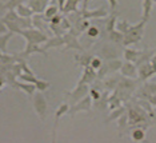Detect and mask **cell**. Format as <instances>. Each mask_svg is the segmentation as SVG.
I'll return each instance as SVG.
<instances>
[{
    "instance_id": "21",
    "label": "cell",
    "mask_w": 156,
    "mask_h": 143,
    "mask_svg": "<svg viewBox=\"0 0 156 143\" xmlns=\"http://www.w3.org/2000/svg\"><path fill=\"white\" fill-rule=\"evenodd\" d=\"M140 53H141V51L127 48L126 51H124V58H126V60H128V62H136L137 58L140 56Z\"/></svg>"
},
{
    "instance_id": "16",
    "label": "cell",
    "mask_w": 156,
    "mask_h": 143,
    "mask_svg": "<svg viewBox=\"0 0 156 143\" xmlns=\"http://www.w3.org/2000/svg\"><path fill=\"white\" fill-rule=\"evenodd\" d=\"M80 2H81V0H66V3H64V8H63V12H64V13L76 12Z\"/></svg>"
},
{
    "instance_id": "26",
    "label": "cell",
    "mask_w": 156,
    "mask_h": 143,
    "mask_svg": "<svg viewBox=\"0 0 156 143\" xmlns=\"http://www.w3.org/2000/svg\"><path fill=\"white\" fill-rule=\"evenodd\" d=\"M116 19H118V17H116V15H111L107 19V23H105V28H107V31L108 32H111V31H113L115 30V24H116Z\"/></svg>"
},
{
    "instance_id": "8",
    "label": "cell",
    "mask_w": 156,
    "mask_h": 143,
    "mask_svg": "<svg viewBox=\"0 0 156 143\" xmlns=\"http://www.w3.org/2000/svg\"><path fill=\"white\" fill-rule=\"evenodd\" d=\"M80 15L83 19H91V17H105L108 15V12L104 8H98L95 11H87L86 8L80 11Z\"/></svg>"
},
{
    "instance_id": "18",
    "label": "cell",
    "mask_w": 156,
    "mask_h": 143,
    "mask_svg": "<svg viewBox=\"0 0 156 143\" xmlns=\"http://www.w3.org/2000/svg\"><path fill=\"white\" fill-rule=\"evenodd\" d=\"M131 138H132V141L135 142H141L145 139V131L143 127H136L132 130V133H131Z\"/></svg>"
},
{
    "instance_id": "42",
    "label": "cell",
    "mask_w": 156,
    "mask_h": 143,
    "mask_svg": "<svg viewBox=\"0 0 156 143\" xmlns=\"http://www.w3.org/2000/svg\"><path fill=\"white\" fill-rule=\"evenodd\" d=\"M5 83H7V82H5V78H4V76H3V75H2V74H0V91H2L3 86H4Z\"/></svg>"
},
{
    "instance_id": "41",
    "label": "cell",
    "mask_w": 156,
    "mask_h": 143,
    "mask_svg": "<svg viewBox=\"0 0 156 143\" xmlns=\"http://www.w3.org/2000/svg\"><path fill=\"white\" fill-rule=\"evenodd\" d=\"M151 66H152V68H154L155 74H156V55L152 56V59H151Z\"/></svg>"
},
{
    "instance_id": "14",
    "label": "cell",
    "mask_w": 156,
    "mask_h": 143,
    "mask_svg": "<svg viewBox=\"0 0 156 143\" xmlns=\"http://www.w3.org/2000/svg\"><path fill=\"white\" fill-rule=\"evenodd\" d=\"M16 88H20V90L24 91L30 96L34 95V92L36 91V86H35V83H30V82H20V83L16 82Z\"/></svg>"
},
{
    "instance_id": "38",
    "label": "cell",
    "mask_w": 156,
    "mask_h": 143,
    "mask_svg": "<svg viewBox=\"0 0 156 143\" xmlns=\"http://www.w3.org/2000/svg\"><path fill=\"white\" fill-rule=\"evenodd\" d=\"M147 99L150 101L151 105L156 106V95H148V96H147Z\"/></svg>"
},
{
    "instance_id": "9",
    "label": "cell",
    "mask_w": 156,
    "mask_h": 143,
    "mask_svg": "<svg viewBox=\"0 0 156 143\" xmlns=\"http://www.w3.org/2000/svg\"><path fill=\"white\" fill-rule=\"evenodd\" d=\"M63 38H64V46L66 48H76V50H83V47L79 44V42H77V36L73 34H71V32H68V34L63 35Z\"/></svg>"
},
{
    "instance_id": "20",
    "label": "cell",
    "mask_w": 156,
    "mask_h": 143,
    "mask_svg": "<svg viewBox=\"0 0 156 143\" xmlns=\"http://www.w3.org/2000/svg\"><path fill=\"white\" fill-rule=\"evenodd\" d=\"M2 21L5 24V27L8 28V31L13 32V34H19V35L22 34L23 30L19 27V24H17L15 20H3V19H2Z\"/></svg>"
},
{
    "instance_id": "46",
    "label": "cell",
    "mask_w": 156,
    "mask_h": 143,
    "mask_svg": "<svg viewBox=\"0 0 156 143\" xmlns=\"http://www.w3.org/2000/svg\"><path fill=\"white\" fill-rule=\"evenodd\" d=\"M152 2H154V3H156V0H152Z\"/></svg>"
},
{
    "instance_id": "30",
    "label": "cell",
    "mask_w": 156,
    "mask_h": 143,
    "mask_svg": "<svg viewBox=\"0 0 156 143\" xmlns=\"http://www.w3.org/2000/svg\"><path fill=\"white\" fill-rule=\"evenodd\" d=\"M99 35H100V31H99V28H98V27L90 26V27L87 28V36H88V38L95 39V38H98Z\"/></svg>"
},
{
    "instance_id": "2",
    "label": "cell",
    "mask_w": 156,
    "mask_h": 143,
    "mask_svg": "<svg viewBox=\"0 0 156 143\" xmlns=\"http://www.w3.org/2000/svg\"><path fill=\"white\" fill-rule=\"evenodd\" d=\"M22 36L27 40V44H41L48 40V36L40 30H35L34 27L22 31Z\"/></svg>"
},
{
    "instance_id": "7",
    "label": "cell",
    "mask_w": 156,
    "mask_h": 143,
    "mask_svg": "<svg viewBox=\"0 0 156 143\" xmlns=\"http://www.w3.org/2000/svg\"><path fill=\"white\" fill-rule=\"evenodd\" d=\"M26 2L34 11V13H43L49 0H26Z\"/></svg>"
},
{
    "instance_id": "25",
    "label": "cell",
    "mask_w": 156,
    "mask_h": 143,
    "mask_svg": "<svg viewBox=\"0 0 156 143\" xmlns=\"http://www.w3.org/2000/svg\"><path fill=\"white\" fill-rule=\"evenodd\" d=\"M109 39H111L112 42H115V43H122L123 39H124V35L122 34V32L113 30V31L109 32Z\"/></svg>"
},
{
    "instance_id": "24",
    "label": "cell",
    "mask_w": 156,
    "mask_h": 143,
    "mask_svg": "<svg viewBox=\"0 0 156 143\" xmlns=\"http://www.w3.org/2000/svg\"><path fill=\"white\" fill-rule=\"evenodd\" d=\"M22 3H26V0H7L4 3V8L5 9H15L19 4H22Z\"/></svg>"
},
{
    "instance_id": "44",
    "label": "cell",
    "mask_w": 156,
    "mask_h": 143,
    "mask_svg": "<svg viewBox=\"0 0 156 143\" xmlns=\"http://www.w3.org/2000/svg\"><path fill=\"white\" fill-rule=\"evenodd\" d=\"M88 2H90V0H83V8L81 9H86L87 7H88Z\"/></svg>"
},
{
    "instance_id": "39",
    "label": "cell",
    "mask_w": 156,
    "mask_h": 143,
    "mask_svg": "<svg viewBox=\"0 0 156 143\" xmlns=\"http://www.w3.org/2000/svg\"><path fill=\"white\" fill-rule=\"evenodd\" d=\"M108 3H109V7H111L112 9H115L116 7H118V0H108Z\"/></svg>"
},
{
    "instance_id": "43",
    "label": "cell",
    "mask_w": 156,
    "mask_h": 143,
    "mask_svg": "<svg viewBox=\"0 0 156 143\" xmlns=\"http://www.w3.org/2000/svg\"><path fill=\"white\" fill-rule=\"evenodd\" d=\"M64 3L66 0H58V4H59V9L63 11V8H64Z\"/></svg>"
},
{
    "instance_id": "23",
    "label": "cell",
    "mask_w": 156,
    "mask_h": 143,
    "mask_svg": "<svg viewBox=\"0 0 156 143\" xmlns=\"http://www.w3.org/2000/svg\"><path fill=\"white\" fill-rule=\"evenodd\" d=\"M75 58L77 59V62H79L83 67H87L91 64V60H92V55H90V53H83L81 56H75Z\"/></svg>"
},
{
    "instance_id": "10",
    "label": "cell",
    "mask_w": 156,
    "mask_h": 143,
    "mask_svg": "<svg viewBox=\"0 0 156 143\" xmlns=\"http://www.w3.org/2000/svg\"><path fill=\"white\" fill-rule=\"evenodd\" d=\"M95 78H96V71H95V68H92L91 66H87L84 67V71H83V75H81V79L79 83H91V82L95 80Z\"/></svg>"
},
{
    "instance_id": "12",
    "label": "cell",
    "mask_w": 156,
    "mask_h": 143,
    "mask_svg": "<svg viewBox=\"0 0 156 143\" xmlns=\"http://www.w3.org/2000/svg\"><path fill=\"white\" fill-rule=\"evenodd\" d=\"M154 74H155V71L152 68L151 63H143L139 66V76L141 80L148 79V78H151Z\"/></svg>"
},
{
    "instance_id": "3",
    "label": "cell",
    "mask_w": 156,
    "mask_h": 143,
    "mask_svg": "<svg viewBox=\"0 0 156 143\" xmlns=\"http://www.w3.org/2000/svg\"><path fill=\"white\" fill-rule=\"evenodd\" d=\"M32 103H34V108H35V111H36L37 116L40 118L41 120H44L45 116H47V112H48V103H47V99H45L43 92H40V91L36 92V94L34 95Z\"/></svg>"
},
{
    "instance_id": "4",
    "label": "cell",
    "mask_w": 156,
    "mask_h": 143,
    "mask_svg": "<svg viewBox=\"0 0 156 143\" xmlns=\"http://www.w3.org/2000/svg\"><path fill=\"white\" fill-rule=\"evenodd\" d=\"M91 105H92L91 96L86 95L83 99H80V101H77L76 103H73L71 108H68V114L73 116L76 112H79V111H90V110H91Z\"/></svg>"
},
{
    "instance_id": "5",
    "label": "cell",
    "mask_w": 156,
    "mask_h": 143,
    "mask_svg": "<svg viewBox=\"0 0 156 143\" xmlns=\"http://www.w3.org/2000/svg\"><path fill=\"white\" fill-rule=\"evenodd\" d=\"M67 95H69L71 96V99H72V105L73 103H76L77 101H80V99H83L84 96L87 95V92H90V88H88V86L87 84H84V83H79L76 86V88L73 91H64Z\"/></svg>"
},
{
    "instance_id": "33",
    "label": "cell",
    "mask_w": 156,
    "mask_h": 143,
    "mask_svg": "<svg viewBox=\"0 0 156 143\" xmlns=\"http://www.w3.org/2000/svg\"><path fill=\"white\" fill-rule=\"evenodd\" d=\"M49 28H51V31L54 32L55 35H63L64 34V30L62 28L60 24H49Z\"/></svg>"
},
{
    "instance_id": "37",
    "label": "cell",
    "mask_w": 156,
    "mask_h": 143,
    "mask_svg": "<svg viewBox=\"0 0 156 143\" xmlns=\"http://www.w3.org/2000/svg\"><path fill=\"white\" fill-rule=\"evenodd\" d=\"M90 92H91L92 99H95V101H98V99L100 98V94H99V91H98V90H94V88H91Z\"/></svg>"
},
{
    "instance_id": "15",
    "label": "cell",
    "mask_w": 156,
    "mask_h": 143,
    "mask_svg": "<svg viewBox=\"0 0 156 143\" xmlns=\"http://www.w3.org/2000/svg\"><path fill=\"white\" fill-rule=\"evenodd\" d=\"M16 13L22 17H31L34 15V11L31 9V7L28 4L26 6L24 3H22V4H19L16 7Z\"/></svg>"
},
{
    "instance_id": "11",
    "label": "cell",
    "mask_w": 156,
    "mask_h": 143,
    "mask_svg": "<svg viewBox=\"0 0 156 143\" xmlns=\"http://www.w3.org/2000/svg\"><path fill=\"white\" fill-rule=\"evenodd\" d=\"M120 71L126 78H135L136 76V66L132 62H128L127 60L126 63H122V67H120Z\"/></svg>"
},
{
    "instance_id": "34",
    "label": "cell",
    "mask_w": 156,
    "mask_h": 143,
    "mask_svg": "<svg viewBox=\"0 0 156 143\" xmlns=\"http://www.w3.org/2000/svg\"><path fill=\"white\" fill-rule=\"evenodd\" d=\"M101 64H103V60L100 58H92L90 66L92 67V68H95V70H99L101 67Z\"/></svg>"
},
{
    "instance_id": "45",
    "label": "cell",
    "mask_w": 156,
    "mask_h": 143,
    "mask_svg": "<svg viewBox=\"0 0 156 143\" xmlns=\"http://www.w3.org/2000/svg\"><path fill=\"white\" fill-rule=\"evenodd\" d=\"M2 53H3V52H2V51H0V56H2Z\"/></svg>"
},
{
    "instance_id": "47",
    "label": "cell",
    "mask_w": 156,
    "mask_h": 143,
    "mask_svg": "<svg viewBox=\"0 0 156 143\" xmlns=\"http://www.w3.org/2000/svg\"><path fill=\"white\" fill-rule=\"evenodd\" d=\"M3 2H7V0H3Z\"/></svg>"
},
{
    "instance_id": "1",
    "label": "cell",
    "mask_w": 156,
    "mask_h": 143,
    "mask_svg": "<svg viewBox=\"0 0 156 143\" xmlns=\"http://www.w3.org/2000/svg\"><path fill=\"white\" fill-rule=\"evenodd\" d=\"M148 20L143 19L140 23H137L136 26H129V30L124 35V39H123V44L124 46H129V44H133V43H137L141 40L143 38V31H144V26Z\"/></svg>"
},
{
    "instance_id": "40",
    "label": "cell",
    "mask_w": 156,
    "mask_h": 143,
    "mask_svg": "<svg viewBox=\"0 0 156 143\" xmlns=\"http://www.w3.org/2000/svg\"><path fill=\"white\" fill-rule=\"evenodd\" d=\"M7 32V27H5V24L3 23V21H0V35L2 34H5Z\"/></svg>"
},
{
    "instance_id": "36",
    "label": "cell",
    "mask_w": 156,
    "mask_h": 143,
    "mask_svg": "<svg viewBox=\"0 0 156 143\" xmlns=\"http://www.w3.org/2000/svg\"><path fill=\"white\" fill-rule=\"evenodd\" d=\"M127 114H122L119 118H120V123H119V128H123L124 126H126V122H127Z\"/></svg>"
},
{
    "instance_id": "35",
    "label": "cell",
    "mask_w": 156,
    "mask_h": 143,
    "mask_svg": "<svg viewBox=\"0 0 156 143\" xmlns=\"http://www.w3.org/2000/svg\"><path fill=\"white\" fill-rule=\"evenodd\" d=\"M123 112H124V108H119L118 111H113V112H112V115L107 119V123H108V122H111V120H113V119H116V118H119Z\"/></svg>"
},
{
    "instance_id": "22",
    "label": "cell",
    "mask_w": 156,
    "mask_h": 143,
    "mask_svg": "<svg viewBox=\"0 0 156 143\" xmlns=\"http://www.w3.org/2000/svg\"><path fill=\"white\" fill-rule=\"evenodd\" d=\"M58 12H59V7L55 6V4H51V6H47V7H45L43 15H44V17H45V20L48 21L49 17H52L54 15H56Z\"/></svg>"
},
{
    "instance_id": "17",
    "label": "cell",
    "mask_w": 156,
    "mask_h": 143,
    "mask_svg": "<svg viewBox=\"0 0 156 143\" xmlns=\"http://www.w3.org/2000/svg\"><path fill=\"white\" fill-rule=\"evenodd\" d=\"M13 36V32L8 31L7 34H2L0 35V51L3 53L7 52V44H8V40Z\"/></svg>"
},
{
    "instance_id": "31",
    "label": "cell",
    "mask_w": 156,
    "mask_h": 143,
    "mask_svg": "<svg viewBox=\"0 0 156 143\" xmlns=\"http://www.w3.org/2000/svg\"><path fill=\"white\" fill-rule=\"evenodd\" d=\"M107 67H108V71H118L122 67V62L120 60H109L107 63Z\"/></svg>"
},
{
    "instance_id": "29",
    "label": "cell",
    "mask_w": 156,
    "mask_h": 143,
    "mask_svg": "<svg viewBox=\"0 0 156 143\" xmlns=\"http://www.w3.org/2000/svg\"><path fill=\"white\" fill-rule=\"evenodd\" d=\"M115 28H118V31L122 32L123 35H126L127 32H128V30H129V24H128V21L127 20H123V21H119L118 26H116Z\"/></svg>"
},
{
    "instance_id": "28",
    "label": "cell",
    "mask_w": 156,
    "mask_h": 143,
    "mask_svg": "<svg viewBox=\"0 0 156 143\" xmlns=\"http://www.w3.org/2000/svg\"><path fill=\"white\" fill-rule=\"evenodd\" d=\"M19 78L23 82H30V83H36V80H37V78L35 76V74H26V72H23V74L19 75Z\"/></svg>"
},
{
    "instance_id": "27",
    "label": "cell",
    "mask_w": 156,
    "mask_h": 143,
    "mask_svg": "<svg viewBox=\"0 0 156 143\" xmlns=\"http://www.w3.org/2000/svg\"><path fill=\"white\" fill-rule=\"evenodd\" d=\"M35 86H36V90H39L40 92H44L45 90H48V88H49V82L37 79L36 83H35Z\"/></svg>"
},
{
    "instance_id": "6",
    "label": "cell",
    "mask_w": 156,
    "mask_h": 143,
    "mask_svg": "<svg viewBox=\"0 0 156 143\" xmlns=\"http://www.w3.org/2000/svg\"><path fill=\"white\" fill-rule=\"evenodd\" d=\"M68 103H63V105H60L58 107V110H56L55 112V124H54V130H52V141H56V130H58V126H59V119L62 118L64 114L68 112Z\"/></svg>"
},
{
    "instance_id": "13",
    "label": "cell",
    "mask_w": 156,
    "mask_h": 143,
    "mask_svg": "<svg viewBox=\"0 0 156 143\" xmlns=\"http://www.w3.org/2000/svg\"><path fill=\"white\" fill-rule=\"evenodd\" d=\"M64 46V38L62 35H55V38H51L45 42V46H44V50H48V48H54V47H62Z\"/></svg>"
},
{
    "instance_id": "32",
    "label": "cell",
    "mask_w": 156,
    "mask_h": 143,
    "mask_svg": "<svg viewBox=\"0 0 156 143\" xmlns=\"http://www.w3.org/2000/svg\"><path fill=\"white\" fill-rule=\"evenodd\" d=\"M101 53H103V55H104L107 59H111V58H113V56H116V51H113V50L109 48L108 46H105L104 50L101 51Z\"/></svg>"
},
{
    "instance_id": "19",
    "label": "cell",
    "mask_w": 156,
    "mask_h": 143,
    "mask_svg": "<svg viewBox=\"0 0 156 143\" xmlns=\"http://www.w3.org/2000/svg\"><path fill=\"white\" fill-rule=\"evenodd\" d=\"M152 6H154V2H152V0H143V13H141V17H143V19H145V20L150 19Z\"/></svg>"
}]
</instances>
